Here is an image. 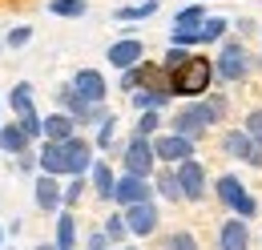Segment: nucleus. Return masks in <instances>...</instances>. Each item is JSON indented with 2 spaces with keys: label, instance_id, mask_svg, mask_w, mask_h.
Masks as SVG:
<instances>
[{
  "label": "nucleus",
  "instance_id": "nucleus-1",
  "mask_svg": "<svg viewBox=\"0 0 262 250\" xmlns=\"http://www.w3.org/2000/svg\"><path fill=\"white\" fill-rule=\"evenodd\" d=\"M210 81H214V61L190 53V61L169 73V93H178V97H202L206 89H210Z\"/></svg>",
  "mask_w": 262,
  "mask_h": 250
},
{
  "label": "nucleus",
  "instance_id": "nucleus-2",
  "mask_svg": "<svg viewBox=\"0 0 262 250\" xmlns=\"http://www.w3.org/2000/svg\"><path fill=\"white\" fill-rule=\"evenodd\" d=\"M214 194H218V202H222L226 210H234V218H254V214H258V202L246 194V186H242L234 174H222L218 186H214Z\"/></svg>",
  "mask_w": 262,
  "mask_h": 250
},
{
  "label": "nucleus",
  "instance_id": "nucleus-3",
  "mask_svg": "<svg viewBox=\"0 0 262 250\" xmlns=\"http://www.w3.org/2000/svg\"><path fill=\"white\" fill-rule=\"evenodd\" d=\"M121 161H125V174H133V178H149V174L158 170V154H154V141H149V137H137V133H133V141L125 145Z\"/></svg>",
  "mask_w": 262,
  "mask_h": 250
},
{
  "label": "nucleus",
  "instance_id": "nucleus-4",
  "mask_svg": "<svg viewBox=\"0 0 262 250\" xmlns=\"http://www.w3.org/2000/svg\"><path fill=\"white\" fill-rule=\"evenodd\" d=\"M210 125H214V113H210V105H206V101H198V105L182 109V113L173 117V133H178V137H190V141H198V137H202Z\"/></svg>",
  "mask_w": 262,
  "mask_h": 250
},
{
  "label": "nucleus",
  "instance_id": "nucleus-5",
  "mask_svg": "<svg viewBox=\"0 0 262 250\" xmlns=\"http://www.w3.org/2000/svg\"><path fill=\"white\" fill-rule=\"evenodd\" d=\"M214 73H218L222 81H242V77L250 73L246 49H242L238 40H226V45H222V53H218V61H214Z\"/></svg>",
  "mask_w": 262,
  "mask_h": 250
},
{
  "label": "nucleus",
  "instance_id": "nucleus-6",
  "mask_svg": "<svg viewBox=\"0 0 262 250\" xmlns=\"http://www.w3.org/2000/svg\"><path fill=\"white\" fill-rule=\"evenodd\" d=\"M154 154L165 165H182L194 157V141L190 137H178V133H165V137H154Z\"/></svg>",
  "mask_w": 262,
  "mask_h": 250
},
{
  "label": "nucleus",
  "instance_id": "nucleus-7",
  "mask_svg": "<svg viewBox=\"0 0 262 250\" xmlns=\"http://www.w3.org/2000/svg\"><path fill=\"white\" fill-rule=\"evenodd\" d=\"M178 182H182V198L186 202H202L206 198V165L202 161H182L178 165Z\"/></svg>",
  "mask_w": 262,
  "mask_h": 250
},
{
  "label": "nucleus",
  "instance_id": "nucleus-8",
  "mask_svg": "<svg viewBox=\"0 0 262 250\" xmlns=\"http://www.w3.org/2000/svg\"><path fill=\"white\" fill-rule=\"evenodd\" d=\"M154 198V186H149V178H117V194H113V202L117 206H137V202H149Z\"/></svg>",
  "mask_w": 262,
  "mask_h": 250
},
{
  "label": "nucleus",
  "instance_id": "nucleus-9",
  "mask_svg": "<svg viewBox=\"0 0 262 250\" xmlns=\"http://www.w3.org/2000/svg\"><path fill=\"white\" fill-rule=\"evenodd\" d=\"M73 89L85 97L89 105H101V101H105V93H109V85H105V77H101L97 69H81V73L73 77Z\"/></svg>",
  "mask_w": 262,
  "mask_h": 250
},
{
  "label": "nucleus",
  "instance_id": "nucleus-10",
  "mask_svg": "<svg viewBox=\"0 0 262 250\" xmlns=\"http://www.w3.org/2000/svg\"><path fill=\"white\" fill-rule=\"evenodd\" d=\"M125 222H129V234H154L158 230V206L154 202H137V206H125Z\"/></svg>",
  "mask_w": 262,
  "mask_h": 250
},
{
  "label": "nucleus",
  "instance_id": "nucleus-11",
  "mask_svg": "<svg viewBox=\"0 0 262 250\" xmlns=\"http://www.w3.org/2000/svg\"><path fill=\"white\" fill-rule=\"evenodd\" d=\"M65 157H69V174H73V178H85V170H93V145H89L85 137H69Z\"/></svg>",
  "mask_w": 262,
  "mask_h": 250
},
{
  "label": "nucleus",
  "instance_id": "nucleus-12",
  "mask_svg": "<svg viewBox=\"0 0 262 250\" xmlns=\"http://www.w3.org/2000/svg\"><path fill=\"white\" fill-rule=\"evenodd\" d=\"M218 246L222 250H250V226H246V218H226L222 222Z\"/></svg>",
  "mask_w": 262,
  "mask_h": 250
},
{
  "label": "nucleus",
  "instance_id": "nucleus-13",
  "mask_svg": "<svg viewBox=\"0 0 262 250\" xmlns=\"http://www.w3.org/2000/svg\"><path fill=\"white\" fill-rule=\"evenodd\" d=\"M36 206L49 210V214L65 206V190H61V182H57L53 174H40V178H36Z\"/></svg>",
  "mask_w": 262,
  "mask_h": 250
},
{
  "label": "nucleus",
  "instance_id": "nucleus-14",
  "mask_svg": "<svg viewBox=\"0 0 262 250\" xmlns=\"http://www.w3.org/2000/svg\"><path fill=\"white\" fill-rule=\"evenodd\" d=\"M141 53H145L141 40H133V36L129 40H117V45H109V65L125 73V69H133V65H141Z\"/></svg>",
  "mask_w": 262,
  "mask_h": 250
},
{
  "label": "nucleus",
  "instance_id": "nucleus-15",
  "mask_svg": "<svg viewBox=\"0 0 262 250\" xmlns=\"http://www.w3.org/2000/svg\"><path fill=\"white\" fill-rule=\"evenodd\" d=\"M222 150H226L230 157H238V161H250L254 150H258V141H254L246 129H230L226 137H222Z\"/></svg>",
  "mask_w": 262,
  "mask_h": 250
},
{
  "label": "nucleus",
  "instance_id": "nucleus-16",
  "mask_svg": "<svg viewBox=\"0 0 262 250\" xmlns=\"http://www.w3.org/2000/svg\"><path fill=\"white\" fill-rule=\"evenodd\" d=\"M40 170L45 174H53V178H61L69 174V157H65V141H45V150H40Z\"/></svg>",
  "mask_w": 262,
  "mask_h": 250
},
{
  "label": "nucleus",
  "instance_id": "nucleus-17",
  "mask_svg": "<svg viewBox=\"0 0 262 250\" xmlns=\"http://www.w3.org/2000/svg\"><path fill=\"white\" fill-rule=\"evenodd\" d=\"M69 137H77V117L49 113V117H45V141H69Z\"/></svg>",
  "mask_w": 262,
  "mask_h": 250
},
{
  "label": "nucleus",
  "instance_id": "nucleus-18",
  "mask_svg": "<svg viewBox=\"0 0 262 250\" xmlns=\"http://www.w3.org/2000/svg\"><path fill=\"white\" fill-rule=\"evenodd\" d=\"M0 150L20 157L25 150H29V133H25L20 125H0Z\"/></svg>",
  "mask_w": 262,
  "mask_h": 250
},
{
  "label": "nucleus",
  "instance_id": "nucleus-19",
  "mask_svg": "<svg viewBox=\"0 0 262 250\" xmlns=\"http://www.w3.org/2000/svg\"><path fill=\"white\" fill-rule=\"evenodd\" d=\"M89 178H93V186L105 202H113V194H117V178H113V170L105 165V161H93V170H89Z\"/></svg>",
  "mask_w": 262,
  "mask_h": 250
},
{
  "label": "nucleus",
  "instance_id": "nucleus-20",
  "mask_svg": "<svg viewBox=\"0 0 262 250\" xmlns=\"http://www.w3.org/2000/svg\"><path fill=\"white\" fill-rule=\"evenodd\" d=\"M8 109L16 113V117H33L36 109H33V85L29 81H20L12 93H8Z\"/></svg>",
  "mask_w": 262,
  "mask_h": 250
},
{
  "label": "nucleus",
  "instance_id": "nucleus-21",
  "mask_svg": "<svg viewBox=\"0 0 262 250\" xmlns=\"http://www.w3.org/2000/svg\"><path fill=\"white\" fill-rule=\"evenodd\" d=\"M154 190L169 198V202H182V182H178V170H162L158 178H154Z\"/></svg>",
  "mask_w": 262,
  "mask_h": 250
},
{
  "label": "nucleus",
  "instance_id": "nucleus-22",
  "mask_svg": "<svg viewBox=\"0 0 262 250\" xmlns=\"http://www.w3.org/2000/svg\"><path fill=\"white\" fill-rule=\"evenodd\" d=\"M57 246L77 250V222H73V214H61V218H57Z\"/></svg>",
  "mask_w": 262,
  "mask_h": 250
},
{
  "label": "nucleus",
  "instance_id": "nucleus-23",
  "mask_svg": "<svg viewBox=\"0 0 262 250\" xmlns=\"http://www.w3.org/2000/svg\"><path fill=\"white\" fill-rule=\"evenodd\" d=\"M169 93H158V89H141V93H133V109L137 113H149V109H162Z\"/></svg>",
  "mask_w": 262,
  "mask_h": 250
},
{
  "label": "nucleus",
  "instance_id": "nucleus-24",
  "mask_svg": "<svg viewBox=\"0 0 262 250\" xmlns=\"http://www.w3.org/2000/svg\"><path fill=\"white\" fill-rule=\"evenodd\" d=\"M226 25H230V20H222V16H206V20H202V29H198L202 45H214V40H222V36H226Z\"/></svg>",
  "mask_w": 262,
  "mask_h": 250
},
{
  "label": "nucleus",
  "instance_id": "nucleus-25",
  "mask_svg": "<svg viewBox=\"0 0 262 250\" xmlns=\"http://www.w3.org/2000/svg\"><path fill=\"white\" fill-rule=\"evenodd\" d=\"M202 20H206V8H202V4H190V8H182V12L173 16V29H202Z\"/></svg>",
  "mask_w": 262,
  "mask_h": 250
},
{
  "label": "nucleus",
  "instance_id": "nucleus-26",
  "mask_svg": "<svg viewBox=\"0 0 262 250\" xmlns=\"http://www.w3.org/2000/svg\"><path fill=\"white\" fill-rule=\"evenodd\" d=\"M158 12V0H141V4H129V8H117V20H145Z\"/></svg>",
  "mask_w": 262,
  "mask_h": 250
},
{
  "label": "nucleus",
  "instance_id": "nucleus-27",
  "mask_svg": "<svg viewBox=\"0 0 262 250\" xmlns=\"http://www.w3.org/2000/svg\"><path fill=\"white\" fill-rule=\"evenodd\" d=\"M101 234H105L113 246H121V238L129 234V222H125V214H113V218L105 222V230H101Z\"/></svg>",
  "mask_w": 262,
  "mask_h": 250
},
{
  "label": "nucleus",
  "instance_id": "nucleus-28",
  "mask_svg": "<svg viewBox=\"0 0 262 250\" xmlns=\"http://www.w3.org/2000/svg\"><path fill=\"white\" fill-rule=\"evenodd\" d=\"M85 0H49V12L53 16H85Z\"/></svg>",
  "mask_w": 262,
  "mask_h": 250
},
{
  "label": "nucleus",
  "instance_id": "nucleus-29",
  "mask_svg": "<svg viewBox=\"0 0 262 250\" xmlns=\"http://www.w3.org/2000/svg\"><path fill=\"white\" fill-rule=\"evenodd\" d=\"M162 250H198V238L190 234V230H178V234H169V238H165Z\"/></svg>",
  "mask_w": 262,
  "mask_h": 250
},
{
  "label": "nucleus",
  "instance_id": "nucleus-30",
  "mask_svg": "<svg viewBox=\"0 0 262 250\" xmlns=\"http://www.w3.org/2000/svg\"><path fill=\"white\" fill-rule=\"evenodd\" d=\"M137 85H145V61L121 73V89H137Z\"/></svg>",
  "mask_w": 262,
  "mask_h": 250
},
{
  "label": "nucleus",
  "instance_id": "nucleus-31",
  "mask_svg": "<svg viewBox=\"0 0 262 250\" xmlns=\"http://www.w3.org/2000/svg\"><path fill=\"white\" fill-rule=\"evenodd\" d=\"M158 125H162V117H158V109H149V113H141V121H137V137H154V133H158Z\"/></svg>",
  "mask_w": 262,
  "mask_h": 250
},
{
  "label": "nucleus",
  "instance_id": "nucleus-32",
  "mask_svg": "<svg viewBox=\"0 0 262 250\" xmlns=\"http://www.w3.org/2000/svg\"><path fill=\"white\" fill-rule=\"evenodd\" d=\"M113 133H117V117L109 113V117L101 121V133H97V150H109V145H113Z\"/></svg>",
  "mask_w": 262,
  "mask_h": 250
},
{
  "label": "nucleus",
  "instance_id": "nucleus-33",
  "mask_svg": "<svg viewBox=\"0 0 262 250\" xmlns=\"http://www.w3.org/2000/svg\"><path fill=\"white\" fill-rule=\"evenodd\" d=\"M169 40H173L178 49H190V45H202L198 29H173V32H169Z\"/></svg>",
  "mask_w": 262,
  "mask_h": 250
},
{
  "label": "nucleus",
  "instance_id": "nucleus-34",
  "mask_svg": "<svg viewBox=\"0 0 262 250\" xmlns=\"http://www.w3.org/2000/svg\"><path fill=\"white\" fill-rule=\"evenodd\" d=\"M29 40H33V29H29V25H16V29L4 36V45H8V49H20V45H29Z\"/></svg>",
  "mask_w": 262,
  "mask_h": 250
},
{
  "label": "nucleus",
  "instance_id": "nucleus-35",
  "mask_svg": "<svg viewBox=\"0 0 262 250\" xmlns=\"http://www.w3.org/2000/svg\"><path fill=\"white\" fill-rule=\"evenodd\" d=\"M16 125H20V129H25V133H29V141H36V137H40V133H45V121H40V117H36V113H33V117H20V121H16Z\"/></svg>",
  "mask_w": 262,
  "mask_h": 250
},
{
  "label": "nucleus",
  "instance_id": "nucleus-36",
  "mask_svg": "<svg viewBox=\"0 0 262 250\" xmlns=\"http://www.w3.org/2000/svg\"><path fill=\"white\" fill-rule=\"evenodd\" d=\"M81 194H85V178H73V182L65 186V206H77Z\"/></svg>",
  "mask_w": 262,
  "mask_h": 250
},
{
  "label": "nucleus",
  "instance_id": "nucleus-37",
  "mask_svg": "<svg viewBox=\"0 0 262 250\" xmlns=\"http://www.w3.org/2000/svg\"><path fill=\"white\" fill-rule=\"evenodd\" d=\"M242 129H246V133H250V137L262 145V109H254V113L246 117V125H242Z\"/></svg>",
  "mask_w": 262,
  "mask_h": 250
},
{
  "label": "nucleus",
  "instance_id": "nucleus-38",
  "mask_svg": "<svg viewBox=\"0 0 262 250\" xmlns=\"http://www.w3.org/2000/svg\"><path fill=\"white\" fill-rule=\"evenodd\" d=\"M206 105H210L214 121H222V117H226V97H206Z\"/></svg>",
  "mask_w": 262,
  "mask_h": 250
},
{
  "label": "nucleus",
  "instance_id": "nucleus-39",
  "mask_svg": "<svg viewBox=\"0 0 262 250\" xmlns=\"http://www.w3.org/2000/svg\"><path fill=\"white\" fill-rule=\"evenodd\" d=\"M16 161H20V170H33V165H40V157H33L29 150H25V154L16 157Z\"/></svg>",
  "mask_w": 262,
  "mask_h": 250
},
{
  "label": "nucleus",
  "instance_id": "nucleus-40",
  "mask_svg": "<svg viewBox=\"0 0 262 250\" xmlns=\"http://www.w3.org/2000/svg\"><path fill=\"white\" fill-rule=\"evenodd\" d=\"M105 242H109L105 234H93V238H89V250H105Z\"/></svg>",
  "mask_w": 262,
  "mask_h": 250
},
{
  "label": "nucleus",
  "instance_id": "nucleus-41",
  "mask_svg": "<svg viewBox=\"0 0 262 250\" xmlns=\"http://www.w3.org/2000/svg\"><path fill=\"white\" fill-rule=\"evenodd\" d=\"M36 250H61V246H49V242H40V246H36Z\"/></svg>",
  "mask_w": 262,
  "mask_h": 250
},
{
  "label": "nucleus",
  "instance_id": "nucleus-42",
  "mask_svg": "<svg viewBox=\"0 0 262 250\" xmlns=\"http://www.w3.org/2000/svg\"><path fill=\"white\" fill-rule=\"evenodd\" d=\"M113 250H133V246H113Z\"/></svg>",
  "mask_w": 262,
  "mask_h": 250
},
{
  "label": "nucleus",
  "instance_id": "nucleus-43",
  "mask_svg": "<svg viewBox=\"0 0 262 250\" xmlns=\"http://www.w3.org/2000/svg\"><path fill=\"white\" fill-rule=\"evenodd\" d=\"M0 242H4V226H0Z\"/></svg>",
  "mask_w": 262,
  "mask_h": 250
}]
</instances>
